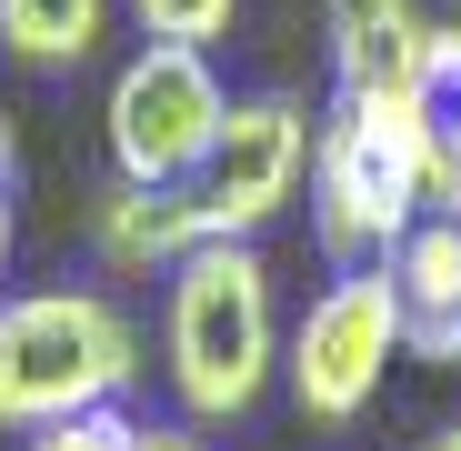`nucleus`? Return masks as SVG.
I'll return each mask as SVG.
<instances>
[{
  "label": "nucleus",
  "mask_w": 461,
  "mask_h": 451,
  "mask_svg": "<svg viewBox=\"0 0 461 451\" xmlns=\"http://www.w3.org/2000/svg\"><path fill=\"white\" fill-rule=\"evenodd\" d=\"M392 301H402V361L461 371V211H421L411 231L392 241Z\"/></svg>",
  "instance_id": "7"
},
{
  "label": "nucleus",
  "mask_w": 461,
  "mask_h": 451,
  "mask_svg": "<svg viewBox=\"0 0 461 451\" xmlns=\"http://www.w3.org/2000/svg\"><path fill=\"white\" fill-rule=\"evenodd\" d=\"M441 201L431 140L402 91H341L321 140H312V241L331 271L392 261V241Z\"/></svg>",
  "instance_id": "3"
},
{
  "label": "nucleus",
  "mask_w": 461,
  "mask_h": 451,
  "mask_svg": "<svg viewBox=\"0 0 461 451\" xmlns=\"http://www.w3.org/2000/svg\"><path fill=\"white\" fill-rule=\"evenodd\" d=\"M431 451H461V421H451V431H441V441H431Z\"/></svg>",
  "instance_id": "16"
},
{
  "label": "nucleus",
  "mask_w": 461,
  "mask_h": 451,
  "mask_svg": "<svg viewBox=\"0 0 461 451\" xmlns=\"http://www.w3.org/2000/svg\"><path fill=\"white\" fill-rule=\"evenodd\" d=\"M431 41L421 0H331V101L341 91H402Z\"/></svg>",
  "instance_id": "9"
},
{
  "label": "nucleus",
  "mask_w": 461,
  "mask_h": 451,
  "mask_svg": "<svg viewBox=\"0 0 461 451\" xmlns=\"http://www.w3.org/2000/svg\"><path fill=\"white\" fill-rule=\"evenodd\" d=\"M161 382L191 421H251L281 382V301L261 241H201L161 301Z\"/></svg>",
  "instance_id": "1"
},
{
  "label": "nucleus",
  "mask_w": 461,
  "mask_h": 451,
  "mask_svg": "<svg viewBox=\"0 0 461 451\" xmlns=\"http://www.w3.org/2000/svg\"><path fill=\"white\" fill-rule=\"evenodd\" d=\"M312 111H301L291 91H230V121L211 140V161H201V211H211V231L221 241H261L271 221L301 201V181H312Z\"/></svg>",
  "instance_id": "6"
},
{
  "label": "nucleus",
  "mask_w": 461,
  "mask_h": 451,
  "mask_svg": "<svg viewBox=\"0 0 461 451\" xmlns=\"http://www.w3.org/2000/svg\"><path fill=\"white\" fill-rule=\"evenodd\" d=\"M11 261H21V211H11V171H0V301H11Z\"/></svg>",
  "instance_id": "15"
},
{
  "label": "nucleus",
  "mask_w": 461,
  "mask_h": 451,
  "mask_svg": "<svg viewBox=\"0 0 461 451\" xmlns=\"http://www.w3.org/2000/svg\"><path fill=\"white\" fill-rule=\"evenodd\" d=\"M140 21V41H181V50H221L241 31V0H121Z\"/></svg>",
  "instance_id": "12"
},
{
  "label": "nucleus",
  "mask_w": 461,
  "mask_h": 451,
  "mask_svg": "<svg viewBox=\"0 0 461 451\" xmlns=\"http://www.w3.org/2000/svg\"><path fill=\"white\" fill-rule=\"evenodd\" d=\"M131 451H211V441H201L191 421H140V431H131Z\"/></svg>",
  "instance_id": "14"
},
{
  "label": "nucleus",
  "mask_w": 461,
  "mask_h": 451,
  "mask_svg": "<svg viewBox=\"0 0 461 451\" xmlns=\"http://www.w3.org/2000/svg\"><path fill=\"white\" fill-rule=\"evenodd\" d=\"M131 392H140V331L111 291L41 281L0 301V431L131 411Z\"/></svg>",
  "instance_id": "2"
},
{
  "label": "nucleus",
  "mask_w": 461,
  "mask_h": 451,
  "mask_svg": "<svg viewBox=\"0 0 461 451\" xmlns=\"http://www.w3.org/2000/svg\"><path fill=\"white\" fill-rule=\"evenodd\" d=\"M0 171H11V121H0Z\"/></svg>",
  "instance_id": "17"
},
{
  "label": "nucleus",
  "mask_w": 461,
  "mask_h": 451,
  "mask_svg": "<svg viewBox=\"0 0 461 451\" xmlns=\"http://www.w3.org/2000/svg\"><path fill=\"white\" fill-rule=\"evenodd\" d=\"M121 0H0V50L21 70H81L101 60Z\"/></svg>",
  "instance_id": "10"
},
{
  "label": "nucleus",
  "mask_w": 461,
  "mask_h": 451,
  "mask_svg": "<svg viewBox=\"0 0 461 451\" xmlns=\"http://www.w3.org/2000/svg\"><path fill=\"white\" fill-rule=\"evenodd\" d=\"M402 101H411V121H421V140H431L441 201L461 211V21H431V41H421V60H411ZM441 201H431V211H441Z\"/></svg>",
  "instance_id": "11"
},
{
  "label": "nucleus",
  "mask_w": 461,
  "mask_h": 451,
  "mask_svg": "<svg viewBox=\"0 0 461 451\" xmlns=\"http://www.w3.org/2000/svg\"><path fill=\"white\" fill-rule=\"evenodd\" d=\"M131 411H81V421H50V431H21V451H131Z\"/></svg>",
  "instance_id": "13"
},
{
  "label": "nucleus",
  "mask_w": 461,
  "mask_h": 451,
  "mask_svg": "<svg viewBox=\"0 0 461 451\" xmlns=\"http://www.w3.org/2000/svg\"><path fill=\"white\" fill-rule=\"evenodd\" d=\"M392 361H402V301L381 261L331 271L312 291V311L281 331V382H291L301 421H361L392 382Z\"/></svg>",
  "instance_id": "5"
},
{
  "label": "nucleus",
  "mask_w": 461,
  "mask_h": 451,
  "mask_svg": "<svg viewBox=\"0 0 461 451\" xmlns=\"http://www.w3.org/2000/svg\"><path fill=\"white\" fill-rule=\"evenodd\" d=\"M230 121V81L211 50L181 41H140L111 70V101H101V150H111V181L131 191H191L211 140Z\"/></svg>",
  "instance_id": "4"
},
{
  "label": "nucleus",
  "mask_w": 461,
  "mask_h": 451,
  "mask_svg": "<svg viewBox=\"0 0 461 451\" xmlns=\"http://www.w3.org/2000/svg\"><path fill=\"white\" fill-rule=\"evenodd\" d=\"M91 241H101V261L111 271H181L201 241H221L211 231V211H201V191H131V181H111L101 201H91Z\"/></svg>",
  "instance_id": "8"
}]
</instances>
